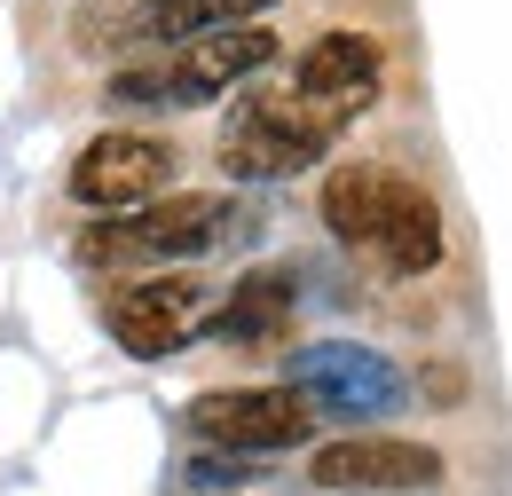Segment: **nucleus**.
<instances>
[{
    "instance_id": "obj_13",
    "label": "nucleus",
    "mask_w": 512,
    "mask_h": 496,
    "mask_svg": "<svg viewBox=\"0 0 512 496\" xmlns=\"http://www.w3.org/2000/svg\"><path fill=\"white\" fill-rule=\"evenodd\" d=\"M386 189H394V166H363V158H347V166L323 182V221H331V237L371 245L379 221H386Z\"/></svg>"
},
{
    "instance_id": "obj_14",
    "label": "nucleus",
    "mask_w": 512,
    "mask_h": 496,
    "mask_svg": "<svg viewBox=\"0 0 512 496\" xmlns=\"http://www.w3.org/2000/svg\"><path fill=\"white\" fill-rule=\"evenodd\" d=\"M253 481H260V457H229V449H197L190 465H182V489H205V496L253 489Z\"/></svg>"
},
{
    "instance_id": "obj_11",
    "label": "nucleus",
    "mask_w": 512,
    "mask_h": 496,
    "mask_svg": "<svg viewBox=\"0 0 512 496\" xmlns=\"http://www.w3.org/2000/svg\"><path fill=\"white\" fill-rule=\"evenodd\" d=\"M371 252L386 260V276H426L442 260V205L410 174H394V189H386V221L371 237Z\"/></svg>"
},
{
    "instance_id": "obj_3",
    "label": "nucleus",
    "mask_w": 512,
    "mask_h": 496,
    "mask_svg": "<svg viewBox=\"0 0 512 496\" xmlns=\"http://www.w3.org/2000/svg\"><path fill=\"white\" fill-rule=\"evenodd\" d=\"M284 386L316 410V418H386L410 402V378L363 339H316V347H284Z\"/></svg>"
},
{
    "instance_id": "obj_6",
    "label": "nucleus",
    "mask_w": 512,
    "mask_h": 496,
    "mask_svg": "<svg viewBox=\"0 0 512 496\" xmlns=\"http://www.w3.org/2000/svg\"><path fill=\"white\" fill-rule=\"evenodd\" d=\"M64 182L95 213H142L174 189V150L158 134H95V142H79Z\"/></svg>"
},
{
    "instance_id": "obj_1",
    "label": "nucleus",
    "mask_w": 512,
    "mask_h": 496,
    "mask_svg": "<svg viewBox=\"0 0 512 496\" xmlns=\"http://www.w3.org/2000/svg\"><path fill=\"white\" fill-rule=\"evenodd\" d=\"M347 134V111H323L308 95H237L221 126V174L229 182H292Z\"/></svg>"
},
{
    "instance_id": "obj_7",
    "label": "nucleus",
    "mask_w": 512,
    "mask_h": 496,
    "mask_svg": "<svg viewBox=\"0 0 512 496\" xmlns=\"http://www.w3.org/2000/svg\"><path fill=\"white\" fill-rule=\"evenodd\" d=\"M308 473H316L323 489H355V496H402V489H442V481H449L442 449L402 441V434H347V441H323Z\"/></svg>"
},
{
    "instance_id": "obj_4",
    "label": "nucleus",
    "mask_w": 512,
    "mask_h": 496,
    "mask_svg": "<svg viewBox=\"0 0 512 496\" xmlns=\"http://www.w3.org/2000/svg\"><path fill=\"white\" fill-rule=\"evenodd\" d=\"M182 418L205 449H229V457H276V449H300L316 434V410L292 386H213Z\"/></svg>"
},
{
    "instance_id": "obj_2",
    "label": "nucleus",
    "mask_w": 512,
    "mask_h": 496,
    "mask_svg": "<svg viewBox=\"0 0 512 496\" xmlns=\"http://www.w3.org/2000/svg\"><path fill=\"white\" fill-rule=\"evenodd\" d=\"M276 56H284V40H276L268 24H229V32H205V40H190L182 56L150 63V71H119V79H111V103H127V111L213 103V95L245 87L253 71H268Z\"/></svg>"
},
{
    "instance_id": "obj_12",
    "label": "nucleus",
    "mask_w": 512,
    "mask_h": 496,
    "mask_svg": "<svg viewBox=\"0 0 512 496\" xmlns=\"http://www.w3.org/2000/svg\"><path fill=\"white\" fill-rule=\"evenodd\" d=\"M276 0H142L127 16V40H205V32H229V24H253Z\"/></svg>"
},
{
    "instance_id": "obj_5",
    "label": "nucleus",
    "mask_w": 512,
    "mask_h": 496,
    "mask_svg": "<svg viewBox=\"0 0 512 496\" xmlns=\"http://www.w3.org/2000/svg\"><path fill=\"white\" fill-rule=\"evenodd\" d=\"M229 205L221 197H197V189H166L158 205H142L127 221H111V229H95L87 252L95 260H197V252H213L229 237Z\"/></svg>"
},
{
    "instance_id": "obj_10",
    "label": "nucleus",
    "mask_w": 512,
    "mask_h": 496,
    "mask_svg": "<svg viewBox=\"0 0 512 496\" xmlns=\"http://www.w3.org/2000/svg\"><path fill=\"white\" fill-rule=\"evenodd\" d=\"M292 268H253L245 284H229V300L205 315V331L221 347H284L292 339Z\"/></svg>"
},
{
    "instance_id": "obj_8",
    "label": "nucleus",
    "mask_w": 512,
    "mask_h": 496,
    "mask_svg": "<svg viewBox=\"0 0 512 496\" xmlns=\"http://www.w3.org/2000/svg\"><path fill=\"white\" fill-rule=\"evenodd\" d=\"M205 315H213L205 308V284H190V276H150V284H119L111 292V331L142 363L182 355L197 331H205Z\"/></svg>"
},
{
    "instance_id": "obj_9",
    "label": "nucleus",
    "mask_w": 512,
    "mask_h": 496,
    "mask_svg": "<svg viewBox=\"0 0 512 496\" xmlns=\"http://www.w3.org/2000/svg\"><path fill=\"white\" fill-rule=\"evenodd\" d=\"M379 40L371 32H323V40H308L300 48V63H292V95H308V103H323V111H371L379 103Z\"/></svg>"
}]
</instances>
